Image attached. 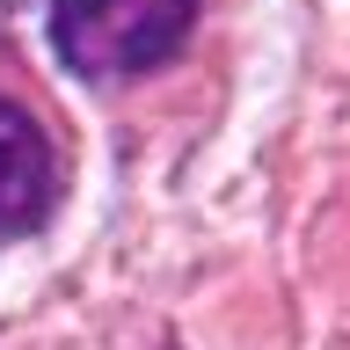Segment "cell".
I'll list each match as a JSON object with an SVG mask.
<instances>
[{
	"label": "cell",
	"instance_id": "1",
	"mask_svg": "<svg viewBox=\"0 0 350 350\" xmlns=\"http://www.w3.org/2000/svg\"><path fill=\"white\" fill-rule=\"evenodd\" d=\"M197 0H51V51L81 81H139L183 51Z\"/></svg>",
	"mask_w": 350,
	"mask_h": 350
},
{
	"label": "cell",
	"instance_id": "2",
	"mask_svg": "<svg viewBox=\"0 0 350 350\" xmlns=\"http://www.w3.org/2000/svg\"><path fill=\"white\" fill-rule=\"evenodd\" d=\"M59 204V153L22 103L0 95V241L37 234Z\"/></svg>",
	"mask_w": 350,
	"mask_h": 350
}]
</instances>
